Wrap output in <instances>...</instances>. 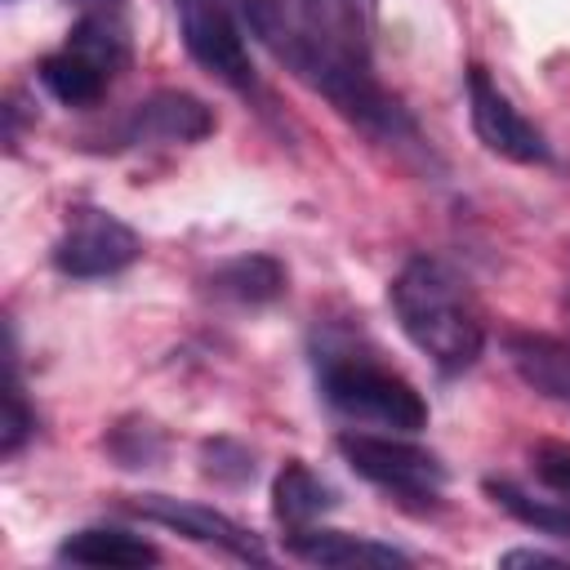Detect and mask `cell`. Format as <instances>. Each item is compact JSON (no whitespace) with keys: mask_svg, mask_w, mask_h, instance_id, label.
<instances>
[{"mask_svg":"<svg viewBox=\"0 0 570 570\" xmlns=\"http://www.w3.org/2000/svg\"><path fill=\"white\" fill-rule=\"evenodd\" d=\"M240 22L276 62H285L303 85L330 98V107L352 125H361L365 134L387 142L414 134L410 111L370 76V58L352 53L343 40L321 36V27L289 13L285 0H240Z\"/></svg>","mask_w":570,"mask_h":570,"instance_id":"cell-1","label":"cell"},{"mask_svg":"<svg viewBox=\"0 0 570 570\" xmlns=\"http://www.w3.org/2000/svg\"><path fill=\"white\" fill-rule=\"evenodd\" d=\"M387 303L405 338L445 374H459L481 356L485 347L481 312L472 307L463 281L441 258H428V254L410 258L387 285Z\"/></svg>","mask_w":570,"mask_h":570,"instance_id":"cell-2","label":"cell"},{"mask_svg":"<svg viewBox=\"0 0 570 570\" xmlns=\"http://www.w3.org/2000/svg\"><path fill=\"white\" fill-rule=\"evenodd\" d=\"M321 392L338 414H347L356 423H374V428H392V432L428 428V401L419 396V387L374 356H356V352L325 356Z\"/></svg>","mask_w":570,"mask_h":570,"instance_id":"cell-3","label":"cell"},{"mask_svg":"<svg viewBox=\"0 0 570 570\" xmlns=\"http://www.w3.org/2000/svg\"><path fill=\"white\" fill-rule=\"evenodd\" d=\"M338 454L343 463L365 476L370 485L387 490V494H401V499H419V503H436L441 499V485H445V463L405 441V436H379V432H343L338 441Z\"/></svg>","mask_w":570,"mask_h":570,"instance_id":"cell-4","label":"cell"},{"mask_svg":"<svg viewBox=\"0 0 570 570\" xmlns=\"http://www.w3.org/2000/svg\"><path fill=\"white\" fill-rule=\"evenodd\" d=\"M174 13H178L187 53L214 80H223L232 89L254 85V62H249V49H245V36L236 22L240 0H174Z\"/></svg>","mask_w":570,"mask_h":570,"instance_id":"cell-5","label":"cell"},{"mask_svg":"<svg viewBox=\"0 0 570 570\" xmlns=\"http://www.w3.org/2000/svg\"><path fill=\"white\" fill-rule=\"evenodd\" d=\"M142 254V240L129 223H120L107 209H80L67 232L53 245V267L62 276L76 281H94V276H116L125 272L134 258Z\"/></svg>","mask_w":570,"mask_h":570,"instance_id":"cell-6","label":"cell"},{"mask_svg":"<svg viewBox=\"0 0 570 570\" xmlns=\"http://www.w3.org/2000/svg\"><path fill=\"white\" fill-rule=\"evenodd\" d=\"M468 111H472V129L485 151H494L512 165H548L552 160L548 138L534 129V120H525L512 107V98L490 80L485 67L468 71Z\"/></svg>","mask_w":570,"mask_h":570,"instance_id":"cell-7","label":"cell"},{"mask_svg":"<svg viewBox=\"0 0 570 570\" xmlns=\"http://www.w3.org/2000/svg\"><path fill=\"white\" fill-rule=\"evenodd\" d=\"M134 517L142 521H156L191 543H209V548H223L227 557L236 561H267V548L258 543L254 530H245L240 521H232L227 512L218 508H205V503H187V499H169V494H138L125 503Z\"/></svg>","mask_w":570,"mask_h":570,"instance_id":"cell-8","label":"cell"},{"mask_svg":"<svg viewBox=\"0 0 570 570\" xmlns=\"http://www.w3.org/2000/svg\"><path fill=\"white\" fill-rule=\"evenodd\" d=\"M214 134V111L187 94V89H156L142 102L129 107V116L116 129L120 147H142V142H200Z\"/></svg>","mask_w":570,"mask_h":570,"instance_id":"cell-9","label":"cell"},{"mask_svg":"<svg viewBox=\"0 0 570 570\" xmlns=\"http://www.w3.org/2000/svg\"><path fill=\"white\" fill-rule=\"evenodd\" d=\"M285 552L312 566H405L410 557L392 543L365 539V534H347V530H294L285 539Z\"/></svg>","mask_w":570,"mask_h":570,"instance_id":"cell-10","label":"cell"},{"mask_svg":"<svg viewBox=\"0 0 570 570\" xmlns=\"http://www.w3.org/2000/svg\"><path fill=\"white\" fill-rule=\"evenodd\" d=\"M508 361L525 387H534L548 401L570 405V343L521 330V334H508Z\"/></svg>","mask_w":570,"mask_h":570,"instance_id":"cell-11","label":"cell"},{"mask_svg":"<svg viewBox=\"0 0 570 570\" xmlns=\"http://www.w3.org/2000/svg\"><path fill=\"white\" fill-rule=\"evenodd\" d=\"M58 561L129 570V566H156L160 552H156V543H147L142 534H129V530H116V525H85V530L67 534V539L58 543Z\"/></svg>","mask_w":570,"mask_h":570,"instance_id":"cell-12","label":"cell"},{"mask_svg":"<svg viewBox=\"0 0 570 570\" xmlns=\"http://www.w3.org/2000/svg\"><path fill=\"white\" fill-rule=\"evenodd\" d=\"M334 508H338L334 485H325L307 463L294 459V463H285L276 472V481H272V512H276V521L303 530V525H312L316 517H325Z\"/></svg>","mask_w":570,"mask_h":570,"instance_id":"cell-13","label":"cell"},{"mask_svg":"<svg viewBox=\"0 0 570 570\" xmlns=\"http://www.w3.org/2000/svg\"><path fill=\"white\" fill-rule=\"evenodd\" d=\"M285 285H289V276H285L281 258H272V254H240V258H227V263L214 267V276H209V289H214L218 298L249 303V307L281 298Z\"/></svg>","mask_w":570,"mask_h":570,"instance_id":"cell-14","label":"cell"},{"mask_svg":"<svg viewBox=\"0 0 570 570\" xmlns=\"http://www.w3.org/2000/svg\"><path fill=\"white\" fill-rule=\"evenodd\" d=\"M111 71L98 67L94 58L76 53V49H58L40 62V85L62 102V107H94L107 94Z\"/></svg>","mask_w":570,"mask_h":570,"instance_id":"cell-15","label":"cell"},{"mask_svg":"<svg viewBox=\"0 0 570 570\" xmlns=\"http://www.w3.org/2000/svg\"><path fill=\"white\" fill-rule=\"evenodd\" d=\"M67 49L94 58L98 67H107V71L116 76V71L129 62V31H125V22H120V9H89V13L71 27Z\"/></svg>","mask_w":570,"mask_h":570,"instance_id":"cell-16","label":"cell"},{"mask_svg":"<svg viewBox=\"0 0 570 570\" xmlns=\"http://www.w3.org/2000/svg\"><path fill=\"white\" fill-rule=\"evenodd\" d=\"M485 494H490L508 517H517L521 525L570 543V503H561V499H534L530 490H521V485H512V481H494V476L485 481Z\"/></svg>","mask_w":570,"mask_h":570,"instance_id":"cell-17","label":"cell"},{"mask_svg":"<svg viewBox=\"0 0 570 570\" xmlns=\"http://www.w3.org/2000/svg\"><path fill=\"white\" fill-rule=\"evenodd\" d=\"M36 432V410L22 396L18 365H13V334H9V361H4V410H0V454L13 459Z\"/></svg>","mask_w":570,"mask_h":570,"instance_id":"cell-18","label":"cell"},{"mask_svg":"<svg viewBox=\"0 0 570 570\" xmlns=\"http://www.w3.org/2000/svg\"><path fill=\"white\" fill-rule=\"evenodd\" d=\"M107 450H111V459H116L120 468H151V463L165 454V436H160V428L129 419V423H116V428H111Z\"/></svg>","mask_w":570,"mask_h":570,"instance_id":"cell-19","label":"cell"},{"mask_svg":"<svg viewBox=\"0 0 570 570\" xmlns=\"http://www.w3.org/2000/svg\"><path fill=\"white\" fill-rule=\"evenodd\" d=\"M330 22L338 31V40L370 58V36H374V22H379V0H330Z\"/></svg>","mask_w":570,"mask_h":570,"instance_id":"cell-20","label":"cell"},{"mask_svg":"<svg viewBox=\"0 0 570 570\" xmlns=\"http://www.w3.org/2000/svg\"><path fill=\"white\" fill-rule=\"evenodd\" d=\"M200 459H205V476H214V481H227V485H245V481L254 476V454H249L245 445L227 441V436H218V441H205Z\"/></svg>","mask_w":570,"mask_h":570,"instance_id":"cell-21","label":"cell"},{"mask_svg":"<svg viewBox=\"0 0 570 570\" xmlns=\"http://www.w3.org/2000/svg\"><path fill=\"white\" fill-rule=\"evenodd\" d=\"M530 463H534V476L548 490H557L561 499H570V441H539L534 454H530Z\"/></svg>","mask_w":570,"mask_h":570,"instance_id":"cell-22","label":"cell"},{"mask_svg":"<svg viewBox=\"0 0 570 570\" xmlns=\"http://www.w3.org/2000/svg\"><path fill=\"white\" fill-rule=\"evenodd\" d=\"M499 561H503V566H561V557L539 552V548H512V552H503Z\"/></svg>","mask_w":570,"mask_h":570,"instance_id":"cell-23","label":"cell"},{"mask_svg":"<svg viewBox=\"0 0 570 570\" xmlns=\"http://www.w3.org/2000/svg\"><path fill=\"white\" fill-rule=\"evenodd\" d=\"M298 4H303V18L312 27H325L330 22V0H298Z\"/></svg>","mask_w":570,"mask_h":570,"instance_id":"cell-24","label":"cell"},{"mask_svg":"<svg viewBox=\"0 0 570 570\" xmlns=\"http://www.w3.org/2000/svg\"><path fill=\"white\" fill-rule=\"evenodd\" d=\"M85 4H89V9H120L125 0H85Z\"/></svg>","mask_w":570,"mask_h":570,"instance_id":"cell-25","label":"cell"}]
</instances>
